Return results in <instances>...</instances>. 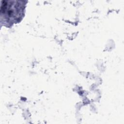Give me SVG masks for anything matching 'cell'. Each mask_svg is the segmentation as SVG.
I'll list each match as a JSON object with an SVG mask.
<instances>
[{
	"label": "cell",
	"mask_w": 124,
	"mask_h": 124,
	"mask_svg": "<svg viewBox=\"0 0 124 124\" xmlns=\"http://www.w3.org/2000/svg\"><path fill=\"white\" fill-rule=\"evenodd\" d=\"M22 5L20 4H13L12 1L3 0L1 3L0 12L8 17L10 20L17 19L21 15Z\"/></svg>",
	"instance_id": "obj_1"
}]
</instances>
